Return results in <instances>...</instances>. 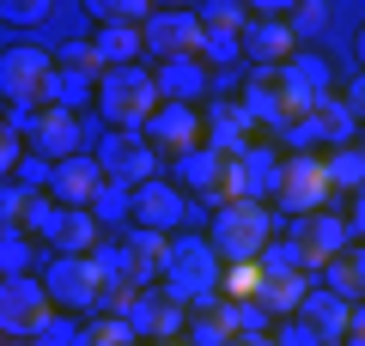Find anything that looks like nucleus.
Wrapping results in <instances>:
<instances>
[{
    "instance_id": "31",
    "label": "nucleus",
    "mask_w": 365,
    "mask_h": 346,
    "mask_svg": "<svg viewBox=\"0 0 365 346\" xmlns=\"http://www.w3.org/2000/svg\"><path fill=\"white\" fill-rule=\"evenodd\" d=\"M195 19H201V31H232V37H244V25L256 13L237 6V0H207V6H195Z\"/></svg>"
},
{
    "instance_id": "45",
    "label": "nucleus",
    "mask_w": 365,
    "mask_h": 346,
    "mask_svg": "<svg viewBox=\"0 0 365 346\" xmlns=\"http://www.w3.org/2000/svg\"><path fill=\"white\" fill-rule=\"evenodd\" d=\"M19 164H25V146H19V128H6V134H0V170L13 177Z\"/></svg>"
},
{
    "instance_id": "11",
    "label": "nucleus",
    "mask_w": 365,
    "mask_h": 346,
    "mask_svg": "<svg viewBox=\"0 0 365 346\" xmlns=\"http://www.w3.org/2000/svg\"><path fill=\"white\" fill-rule=\"evenodd\" d=\"M201 19L195 6H165V13H153V25H146V55H158V61H182V55H201Z\"/></svg>"
},
{
    "instance_id": "26",
    "label": "nucleus",
    "mask_w": 365,
    "mask_h": 346,
    "mask_svg": "<svg viewBox=\"0 0 365 346\" xmlns=\"http://www.w3.org/2000/svg\"><path fill=\"white\" fill-rule=\"evenodd\" d=\"M91 49H98V61H104V67H140L146 31L140 25H104V31H91Z\"/></svg>"
},
{
    "instance_id": "30",
    "label": "nucleus",
    "mask_w": 365,
    "mask_h": 346,
    "mask_svg": "<svg viewBox=\"0 0 365 346\" xmlns=\"http://www.w3.org/2000/svg\"><path fill=\"white\" fill-rule=\"evenodd\" d=\"M317 122L329 128V152L353 146V122H359V115L347 110V98H323V103H317Z\"/></svg>"
},
{
    "instance_id": "43",
    "label": "nucleus",
    "mask_w": 365,
    "mask_h": 346,
    "mask_svg": "<svg viewBox=\"0 0 365 346\" xmlns=\"http://www.w3.org/2000/svg\"><path fill=\"white\" fill-rule=\"evenodd\" d=\"M274 346H323V340H317V328H304L299 316H287V322H280V334H274Z\"/></svg>"
},
{
    "instance_id": "27",
    "label": "nucleus",
    "mask_w": 365,
    "mask_h": 346,
    "mask_svg": "<svg viewBox=\"0 0 365 346\" xmlns=\"http://www.w3.org/2000/svg\"><path fill=\"white\" fill-rule=\"evenodd\" d=\"M311 292H317V285L304 280V273H280V280H268V285H262V298H256V304L268 310V316H299Z\"/></svg>"
},
{
    "instance_id": "24",
    "label": "nucleus",
    "mask_w": 365,
    "mask_h": 346,
    "mask_svg": "<svg viewBox=\"0 0 365 346\" xmlns=\"http://www.w3.org/2000/svg\"><path fill=\"white\" fill-rule=\"evenodd\" d=\"M153 73H158V91H165V103H195L201 91L213 85V79H207V61H201V55H182V61H158Z\"/></svg>"
},
{
    "instance_id": "35",
    "label": "nucleus",
    "mask_w": 365,
    "mask_h": 346,
    "mask_svg": "<svg viewBox=\"0 0 365 346\" xmlns=\"http://www.w3.org/2000/svg\"><path fill=\"white\" fill-rule=\"evenodd\" d=\"M140 334L128 328V322H116V316H98V322H86V334H79V346H134Z\"/></svg>"
},
{
    "instance_id": "29",
    "label": "nucleus",
    "mask_w": 365,
    "mask_h": 346,
    "mask_svg": "<svg viewBox=\"0 0 365 346\" xmlns=\"http://www.w3.org/2000/svg\"><path fill=\"white\" fill-rule=\"evenodd\" d=\"M323 170H329L335 189H353V194H359V189H365V146H341V152H329Z\"/></svg>"
},
{
    "instance_id": "39",
    "label": "nucleus",
    "mask_w": 365,
    "mask_h": 346,
    "mask_svg": "<svg viewBox=\"0 0 365 346\" xmlns=\"http://www.w3.org/2000/svg\"><path fill=\"white\" fill-rule=\"evenodd\" d=\"M25 261H31V243L19 237V231H6V237H0V280H19Z\"/></svg>"
},
{
    "instance_id": "37",
    "label": "nucleus",
    "mask_w": 365,
    "mask_h": 346,
    "mask_svg": "<svg viewBox=\"0 0 365 346\" xmlns=\"http://www.w3.org/2000/svg\"><path fill=\"white\" fill-rule=\"evenodd\" d=\"M91 261H98V268H104V280H134V256H128V243H98L91 249Z\"/></svg>"
},
{
    "instance_id": "53",
    "label": "nucleus",
    "mask_w": 365,
    "mask_h": 346,
    "mask_svg": "<svg viewBox=\"0 0 365 346\" xmlns=\"http://www.w3.org/2000/svg\"><path fill=\"white\" fill-rule=\"evenodd\" d=\"M165 346H170V340H165Z\"/></svg>"
},
{
    "instance_id": "28",
    "label": "nucleus",
    "mask_w": 365,
    "mask_h": 346,
    "mask_svg": "<svg viewBox=\"0 0 365 346\" xmlns=\"http://www.w3.org/2000/svg\"><path fill=\"white\" fill-rule=\"evenodd\" d=\"M262 273H268V280H280V273H311V256H304V243L292 237V231L262 249Z\"/></svg>"
},
{
    "instance_id": "51",
    "label": "nucleus",
    "mask_w": 365,
    "mask_h": 346,
    "mask_svg": "<svg viewBox=\"0 0 365 346\" xmlns=\"http://www.w3.org/2000/svg\"><path fill=\"white\" fill-rule=\"evenodd\" d=\"M170 346H195V340H189V334H182V340H170Z\"/></svg>"
},
{
    "instance_id": "48",
    "label": "nucleus",
    "mask_w": 365,
    "mask_h": 346,
    "mask_svg": "<svg viewBox=\"0 0 365 346\" xmlns=\"http://www.w3.org/2000/svg\"><path fill=\"white\" fill-rule=\"evenodd\" d=\"M347 261H353V280H359V292H365V243H353Z\"/></svg>"
},
{
    "instance_id": "7",
    "label": "nucleus",
    "mask_w": 365,
    "mask_h": 346,
    "mask_svg": "<svg viewBox=\"0 0 365 346\" xmlns=\"http://www.w3.org/2000/svg\"><path fill=\"white\" fill-rule=\"evenodd\" d=\"M98 164H104V177L110 182H122V189H146V182H158V146L146 140V134H104V140H98Z\"/></svg>"
},
{
    "instance_id": "46",
    "label": "nucleus",
    "mask_w": 365,
    "mask_h": 346,
    "mask_svg": "<svg viewBox=\"0 0 365 346\" xmlns=\"http://www.w3.org/2000/svg\"><path fill=\"white\" fill-rule=\"evenodd\" d=\"M347 110H353V115H359V122H365V73H359V79H353V85H347Z\"/></svg>"
},
{
    "instance_id": "12",
    "label": "nucleus",
    "mask_w": 365,
    "mask_h": 346,
    "mask_svg": "<svg viewBox=\"0 0 365 346\" xmlns=\"http://www.w3.org/2000/svg\"><path fill=\"white\" fill-rule=\"evenodd\" d=\"M122 243H128V256H134V285H140V292H165V280H170V256H177V237H170V231H146V225H134Z\"/></svg>"
},
{
    "instance_id": "8",
    "label": "nucleus",
    "mask_w": 365,
    "mask_h": 346,
    "mask_svg": "<svg viewBox=\"0 0 365 346\" xmlns=\"http://www.w3.org/2000/svg\"><path fill=\"white\" fill-rule=\"evenodd\" d=\"M43 285H49V298L61 310H98V298H104V268L91 256H55L49 273H43Z\"/></svg>"
},
{
    "instance_id": "50",
    "label": "nucleus",
    "mask_w": 365,
    "mask_h": 346,
    "mask_svg": "<svg viewBox=\"0 0 365 346\" xmlns=\"http://www.w3.org/2000/svg\"><path fill=\"white\" fill-rule=\"evenodd\" d=\"M359 73H365V31H359Z\"/></svg>"
},
{
    "instance_id": "6",
    "label": "nucleus",
    "mask_w": 365,
    "mask_h": 346,
    "mask_svg": "<svg viewBox=\"0 0 365 346\" xmlns=\"http://www.w3.org/2000/svg\"><path fill=\"white\" fill-rule=\"evenodd\" d=\"M55 55L37 49V43H13V49L0 55V91H6V103L13 110H43V85H49L55 73Z\"/></svg>"
},
{
    "instance_id": "41",
    "label": "nucleus",
    "mask_w": 365,
    "mask_h": 346,
    "mask_svg": "<svg viewBox=\"0 0 365 346\" xmlns=\"http://www.w3.org/2000/svg\"><path fill=\"white\" fill-rule=\"evenodd\" d=\"M323 280H329V292H335V298H347V304L359 298V280H353V261H347V256H341V261H329V268H323Z\"/></svg>"
},
{
    "instance_id": "22",
    "label": "nucleus",
    "mask_w": 365,
    "mask_h": 346,
    "mask_svg": "<svg viewBox=\"0 0 365 346\" xmlns=\"http://www.w3.org/2000/svg\"><path fill=\"white\" fill-rule=\"evenodd\" d=\"M225 170H232V158L213 152V146H201V152L177 158V182H189V189H195L213 213H220V201H225Z\"/></svg>"
},
{
    "instance_id": "21",
    "label": "nucleus",
    "mask_w": 365,
    "mask_h": 346,
    "mask_svg": "<svg viewBox=\"0 0 365 346\" xmlns=\"http://www.w3.org/2000/svg\"><path fill=\"white\" fill-rule=\"evenodd\" d=\"M353 310H359V304H347V298H335L329 285H317V292L304 298L299 322H304V328H317V340H323V346H341L353 334Z\"/></svg>"
},
{
    "instance_id": "49",
    "label": "nucleus",
    "mask_w": 365,
    "mask_h": 346,
    "mask_svg": "<svg viewBox=\"0 0 365 346\" xmlns=\"http://www.w3.org/2000/svg\"><path fill=\"white\" fill-rule=\"evenodd\" d=\"M353 340H365V304L353 310Z\"/></svg>"
},
{
    "instance_id": "32",
    "label": "nucleus",
    "mask_w": 365,
    "mask_h": 346,
    "mask_svg": "<svg viewBox=\"0 0 365 346\" xmlns=\"http://www.w3.org/2000/svg\"><path fill=\"white\" fill-rule=\"evenodd\" d=\"M91 219H98V225H122V219H134V189L104 182V189H98V201H91Z\"/></svg>"
},
{
    "instance_id": "25",
    "label": "nucleus",
    "mask_w": 365,
    "mask_h": 346,
    "mask_svg": "<svg viewBox=\"0 0 365 346\" xmlns=\"http://www.w3.org/2000/svg\"><path fill=\"white\" fill-rule=\"evenodd\" d=\"M98 85L104 79L98 73H73V67H55L49 85H43V110H86V103H98Z\"/></svg>"
},
{
    "instance_id": "38",
    "label": "nucleus",
    "mask_w": 365,
    "mask_h": 346,
    "mask_svg": "<svg viewBox=\"0 0 365 346\" xmlns=\"http://www.w3.org/2000/svg\"><path fill=\"white\" fill-rule=\"evenodd\" d=\"M287 25H292V37H317V31L329 25V6L323 0H299V6L287 13Z\"/></svg>"
},
{
    "instance_id": "3",
    "label": "nucleus",
    "mask_w": 365,
    "mask_h": 346,
    "mask_svg": "<svg viewBox=\"0 0 365 346\" xmlns=\"http://www.w3.org/2000/svg\"><path fill=\"white\" fill-rule=\"evenodd\" d=\"M274 213L262 201H232L213 213V249H220L225 268H244V261H262V249L274 243Z\"/></svg>"
},
{
    "instance_id": "33",
    "label": "nucleus",
    "mask_w": 365,
    "mask_h": 346,
    "mask_svg": "<svg viewBox=\"0 0 365 346\" xmlns=\"http://www.w3.org/2000/svg\"><path fill=\"white\" fill-rule=\"evenodd\" d=\"M262 285H268V273H262V261H244V268H225V298L232 304H256Z\"/></svg>"
},
{
    "instance_id": "34",
    "label": "nucleus",
    "mask_w": 365,
    "mask_h": 346,
    "mask_svg": "<svg viewBox=\"0 0 365 346\" xmlns=\"http://www.w3.org/2000/svg\"><path fill=\"white\" fill-rule=\"evenodd\" d=\"M201 61H207V73H213V67H237V61H244V37H232V31H207V37H201Z\"/></svg>"
},
{
    "instance_id": "36",
    "label": "nucleus",
    "mask_w": 365,
    "mask_h": 346,
    "mask_svg": "<svg viewBox=\"0 0 365 346\" xmlns=\"http://www.w3.org/2000/svg\"><path fill=\"white\" fill-rule=\"evenodd\" d=\"M280 146H292V152H317V146H329V128H323V122H317V115H304V122H292V128L287 134H280Z\"/></svg>"
},
{
    "instance_id": "10",
    "label": "nucleus",
    "mask_w": 365,
    "mask_h": 346,
    "mask_svg": "<svg viewBox=\"0 0 365 346\" xmlns=\"http://www.w3.org/2000/svg\"><path fill=\"white\" fill-rule=\"evenodd\" d=\"M146 140H153L165 158H189V152L207 146V122H201L195 103H165V110L146 122Z\"/></svg>"
},
{
    "instance_id": "9",
    "label": "nucleus",
    "mask_w": 365,
    "mask_h": 346,
    "mask_svg": "<svg viewBox=\"0 0 365 346\" xmlns=\"http://www.w3.org/2000/svg\"><path fill=\"white\" fill-rule=\"evenodd\" d=\"M329 194H335V182H329L323 158L304 152V158H287V182H280V206H287L292 219H317L329 206Z\"/></svg>"
},
{
    "instance_id": "4",
    "label": "nucleus",
    "mask_w": 365,
    "mask_h": 346,
    "mask_svg": "<svg viewBox=\"0 0 365 346\" xmlns=\"http://www.w3.org/2000/svg\"><path fill=\"white\" fill-rule=\"evenodd\" d=\"M280 182H287V158H280V146L256 140L244 158H232L220 206H232V201H262V206H268V201H280Z\"/></svg>"
},
{
    "instance_id": "18",
    "label": "nucleus",
    "mask_w": 365,
    "mask_h": 346,
    "mask_svg": "<svg viewBox=\"0 0 365 346\" xmlns=\"http://www.w3.org/2000/svg\"><path fill=\"white\" fill-rule=\"evenodd\" d=\"M43 243L55 249V256H91V249L104 243V225L91 213H73V206H55L49 225H43Z\"/></svg>"
},
{
    "instance_id": "1",
    "label": "nucleus",
    "mask_w": 365,
    "mask_h": 346,
    "mask_svg": "<svg viewBox=\"0 0 365 346\" xmlns=\"http://www.w3.org/2000/svg\"><path fill=\"white\" fill-rule=\"evenodd\" d=\"M225 268H220V249H213V237H177V256H170V280H165V298L182 310H201V316H213V310L225 304Z\"/></svg>"
},
{
    "instance_id": "52",
    "label": "nucleus",
    "mask_w": 365,
    "mask_h": 346,
    "mask_svg": "<svg viewBox=\"0 0 365 346\" xmlns=\"http://www.w3.org/2000/svg\"><path fill=\"white\" fill-rule=\"evenodd\" d=\"M6 346H31V340H6Z\"/></svg>"
},
{
    "instance_id": "14",
    "label": "nucleus",
    "mask_w": 365,
    "mask_h": 346,
    "mask_svg": "<svg viewBox=\"0 0 365 346\" xmlns=\"http://www.w3.org/2000/svg\"><path fill=\"white\" fill-rule=\"evenodd\" d=\"M292 55H299V37L287 19H250L244 25V61H256V73H280Z\"/></svg>"
},
{
    "instance_id": "19",
    "label": "nucleus",
    "mask_w": 365,
    "mask_h": 346,
    "mask_svg": "<svg viewBox=\"0 0 365 346\" xmlns=\"http://www.w3.org/2000/svg\"><path fill=\"white\" fill-rule=\"evenodd\" d=\"M237 103H244V115H250L256 134H287L292 128V110H287V98H280V85H274V73H256L237 91Z\"/></svg>"
},
{
    "instance_id": "44",
    "label": "nucleus",
    "mask_w": 365,
    "mask_h": 346,
    "mask_svg": "<svg viewBox=\"0 0 365 346\" xmlns=\"http://www.w3.org/2000/svg\"><path fill=\"white\" fill-rule=\"evenodd\" d=\"M49 177H55L49 158H25V164H19V189H49Z\"/></svg>"
},
{
    "instance_id": "2",
    "label": "nucleus",
    "mask_w": 365,
    "mask_h": 346,
    "mask_svg": "<svg viewBox=\"0 0 365 346\" xmlns=\"http://www.w3.org/2000/svg\"><path fill=\"white\" fill-rule=\"evenodd\" d=\"M98 110H104L110 128H122V134H146V122L165 110L158 73H153V67H110L104 85H98Z\"/></svg>"
},
{
    "instance_id": "47",
    "label": "nucleus",
    "mask_w": 365,
    "mask_h": 346,
    "mask_svg": "<svg viewBox=\"0 0 365 346\" xmlns=\"http://www.w3.org/2000/svg\"><path fill=\"white\" fill-rule=\"evenodd\" d=\"M347 225H353V237H359V243H365V189L353 194V219H347Z\"/></svg>"
},
{
    "instance_id": "40",
    "label": "nucleus",
    "mask_w": 365,
    "mask_h": 346,
    "mask_svg": "<svg viewBox=\"0 0 365 346\" xmlns=\"http://www.w3.org/2000/svg\"><path fill=\"white\" fill-rule=\"evenodd\" d=\"M0 19H6V25H43V19H49V0H6Z\"/></svg>"
},
{
    "instance_id": "23",
    "label": "nucleus",
    "mask_w": 365,
    "mask_h": 346,
    "mask_svg": "<svg viewBox=\"0 0 365 346\" xmlns=\"http://www.w3.org/2000/svg\"><path fill=\"white\" fill-rule=\"evenodd\" d=\"M182 194H177V182H146V189H134V225H146V231H177L182 225Z\"/></svg>"
},
{
    "instance_id": "13",
    "label": "nucleus",
    "mask_w": 365,
    "mask_h": 346,
    "mask_svg": "<svg viewBox=\"0 0 365 346\" xmlns=\"http://www.w3.org/2000/svg\"><path fill=\"white\" fill-rule=\"evenodd\" d=\"M104 164L91 152H79V158H67V164H55V177H49V201L55 206H73V213H91V201H98V189H104Z\"/></svg>"
},
{
    "instance_id": "16",
    "label": "nucleus",
    "mask_w": 365,
    "mask_h": 346,
    "mask_svg": "<svg viewBox=\"0 0 365 346\" xmlns=\"http://www.w3.org/2000/svg\"><path fill=\"white\" fill-rule=\"evenodd\" d=\"M128 328L146 334L153 346H165V340H182V334H189V316H182V304H170L165 292H140L134 310H128Z\"/></svg>"
},
{
    "instance_id": "20",
    "label": "nucleus",
    "mask_w": 365,
    "mask_h": 346,
    "mask_svg": "<svg viewBox=\"0 0 365 346\" xmlns=\"http://www.w3.org/2000/svg\"><path fill=\"white\" fill-rule=\"evenodd\" d=\"M250 134H256V128H250V115H244V103H237V98H213L207 103V146H213V152L244 158L250 146H256Z\"/></svg>"
},
{
    "instance_id": "5",
    "label": "nucleus",
    "mask_w": 365,
    "mask_h": 346,
    "mask_svg": "<svg viewBox=\"0 0 365 346\" xmlns=\"http://www.w3.org/2000/svg\"><path fill=\"white\" fill-rule=\"evenodd\" d=\"M49 322H55V298L43 280H31V273L0 280V328H6V340H37Z\"/></svg>"
},
{
    "instance_id": "42",
    "label": "nucleus",
    "mask_w": 365,
    "mask_h": 346,
    "mask_svg": "<svg viewBox=\"0 0 365 346\" xmlns=\"http://www.w3.org/2000/svg\"><path fill=\"white\" fill-rule=\"evenodd\" d=\"M79 334H86V328H73L67 316H55V322H49V328H43L31 346H79Z\"/></svg>"
},
{
    "instance_id": "15",
    "label": "nucleus",
    "mask_w": 365,
    "mask_h": 346,
    "mask_svg": "<svg viewBox=\"0 0 365 346\" xmlns=\"http://www.w3.org/2000/svg\"><path fill=\"white\" fill-rule=\"evenodd\" d=\"M304 243V256H311V273H323L329 261H341V256H353V225L347 219H335V213H317V219H299V231H292Z\"/></svg>"
},
{
    "instance_id": "17",
    "label": "nucleus",
    "mask_w": 365,
    "mask_h": 346,
    "mask_svg": "<svg viewBox=\"0 0 365 346\" xmlns=\"http://www.w3.org/2000/svg\"><path fill=\"white\" fill-rule=\"evenodd\" d=\"M31 140H37V158L67 164V158H79V146H86V122H79L73 110H43L37 128H31Z\"/></svg>"
}]
</instances>
